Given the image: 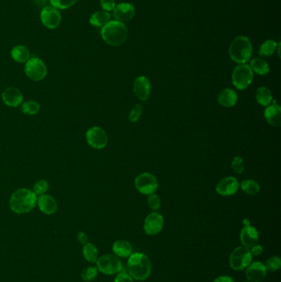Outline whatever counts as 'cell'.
Masks as SVG:
<instances>
[{
    "label": "cell",
    "mask_w": 281,
    "mask_h": 282,
    "mask_svg": "<svg viewBox=\"0 0 281 282\" xmlns=\"http://www.w3.org/2000/svg\"><path fill=\"white\" fill-rule=\"evenodd\" d=\"M134 186L140 193L151 195L157 191L158 183L157 178L150 173H140L134 180Z\"/></svg>",
    "instance_id": "9c48e42d"
},
{
    "label": "cell",
    "mask_w": 281,
    "mask_h": 282,
    "mask_svg": "<svg viewBox=\"0 0 281 282\" xmlns=\"http://www.w3.org/2000/svg\"><path fill=\"white\" fill-rule=\"evenodd\" d=\"M241 188L245 193L250 196H256L260 191V185L256 181L247 179L241 183Z\"/></svg>",
    "instance_id": "83f0119b"
},
{
    "label": "cell",
    "mask_w": 281,
    "mask_h": 282,
    "mask_svg": "<svg viewBox=\"0 0 281 282\" xmlns=\"http://www.w3.org/2000/svg\"><path fill=\"white\" fill-rule=\"evenodd\" d=\"M214 282H235L233 281V278L228 276H221L216 278Z\"/></svg>",
    "instance_id": "b9f144b4"
},
{
    "label": "cell",
    "mask_w": 281,
    "mask_h": 282,
    "mask_svg": "<svg viewBox=\"0 0 281 282\" xmlns=\"http://www.w3.org/2000/svg\"><path fill=\"white\" fill-rule=\"evenodd\" d=\"M33 1H34V3L39 7H43L46 5V2H47V0H33Z\"/></svg>",
    "instance_id": "7bdbcfd3"
},
{
    "label": "cell",
    "mask_w": 281,
    "mask_h": 282,
    "mask_svg": "<svg viewBox=\"0 0 281 282\" xmlns=\"http://www.w3.org/2000/svg\"><path fill=\"white\" fill-rule=\"evenodd\" d=\"M36 205L38 206L40 211L46 215H53L56 213L58 208L56 199L54 198L53 196L46 194L40 196L37 199Z\"/></svg>",
    "instance_id": "ffe728a7"
},
{
    "label": "cell",
    "mask_w": 281,
    "mask_h": 282,
    "mask_svg": "<svg viewBox=\"0 0 281 282\" xmlns=\"http://www.w3.org/2000/svg\"><path fill=\"white\" fill-rule=\"evenodd\" d=\"M164 219L160 214L151 213L146 217L144 224V230L148 235H155L162 229Z\"/></svg>",
    "instance_id": "4fadbf2b"
},
{
    "label": "cell",
    "mask_w": 281,
    "mask_h": 282,
    "mask_svg": "<svg viewBox=\"0 0 281 282\" xmlns=\"http://www.w3.org/2000/svg\"><path fill=\"white\" fill-rule=\"evenodd\" d=\"M233 84L239 90L250 86L253 80V71L249 64H242L236 67L232 74Z\"/></svg>",
    "instance_id": "5b68a950"
},
{
    "label": "cell",
    "mask_w": 281,
    "mask_h": 282,
    "mask_svg": "<svg viewBox=\"0 0 281 282\" xmlns=\"http://www.w3.org/2000/svg\"></svg>",
    "instance_id": "ee69618b"
},
{
    "label": "cell",
    "mask_w": 281,
    "mask_h": 282,
    "mask_svg": "<svg viewBox=\"0 0 281 282\" xmlns=\"http://www.w3.org/2000/svg\"><path fill=\"white\" fill-rule=\"evenodd\" d=\"M147 203L148 206H150V208L153 211H158L161 206V200L157 195L151 194L148 196Z\"/></svg>",
    "instance_id": "d590c367"
},
{
    "label": "cell",
    "mask_w": 281,
    "mask_h": 282,
    "mask_svg": "<svg viewBox=\"0 0 281 282\" xmlns=\"http://www.w3.org/2000/svg\"><path fill=\"white\" fill-rule=\"evenodd\" d=\"M127 269L130 277L137 281H145L151 274L152 265L150 258L140 252L130 255L127 262Z\"/></svg>",
    "instance_id": "7a4b0ae2"
},
{
    "label": "cell",
    "mask_w": 281,
    "mask_h": 282,
    "mask_svg": "<svg viewBox=\"0 0 281 282\" xmlns=\"http://www.w3.org/2000/svg\"><path fill=\"white\" fill-rule=\"evenodd\" d=\"M135 14V9L131 3H122L116 6L113 10V16L116 21L118 22H126L131 20Z\"/></svg>",
    "instance_id": "e0dca14e"
},
{
    "label": "cell",
    "mask_w": 281,
    "mask_h": 282,
    "mask_svg": "<svg viewBox=\"0 0 281 282\" xmlns=\"http://www.w3.org/2000/svg\"><path fill=\"white\" fill-rule=\"evenodd\" d=\"M101 35L104 41L110 46H119L125 42L129 31L126 26L122 22L110 21L101 28Z\"/></svg>",
    "instance_id": "3957f363"
},
{
    "label": "cell",
    "mask_w": 281,
    "mask_h": 282,
    "mask_svg": "<svg viewBox=\"0 0 281 282\" xmlns=\"http://www.w3.org/2000/svg\"><path fill=\"white\" fill-rule=\"evenodd\" d=\"M266 270L269 272H276L281 267V260L279 257H271L266 261L265 265Z\"/></svg>",
    "instance_id": "d6a6232c"
},
{
    "label": "cell",
    "mask_w": 281,
    "mask_h": 282,
    "mask_svg": "<svg viewBox=\"0 0 281 282\" xmlns=\"http://www.w3.org/2000/svg\"><path fill=\"white\" fill-rule=\"evenodd\" d=\"M278 44L273 40H267L259 48L258 54L261 56H271L276 52Z\"/></svg>",
    "instance_id": "f1b7e54d"
},
{
    "label": "cell",
    "mask_w": 281,
    "mask_h": 282,
    "mask_svg": "<svg viewBox=\"0 0 281 282\" xmlns=\"http://www.w3.org/2000/svg\"><path fill=\"white\" fill-rule=\"evenodd\" d=\"M86 140L91 147L96 150H101L106 147L108 142L107 133L99 126H94L87 131Z\"/></svg>",
    "instance_id": "30bf717a"
},
{
    "label": "cell",
    "mask_w": 281,
    "mask_h": 282,
    "mask_svg": "<svg viewBox=\"0 0 281 282\" xmlns=\"http://www.w3.org/2000/svg\"><path fill=\"white\" fill-rule=\"evenodd\" d=\"M143 107L140 104L134 105V107H132L130 110V112L129 114V119L130 122H137L139 121V118L141 117L142 114Z\"/></svg>",
    "instance_id": "e575fe53"
},
{
    "label": "cell",
    "mask_w": 281,
    "mask_h": 282,
    "mask_svg": "<svg viewBox=\"0 0 281 282\" xmlns=\"http://www.w3.org/2000/svg\"><path fill=\"white\" fill-rule=\"evenodd\" d=\"M240 187L238 179L234 177H227L219 181L216 186V191L223 196H233L237 193Z\"/></svg>",
    "instance_id": "7c38bea8"
},
{
    "label": "cell",
    "mask_w": 281,
    "mask_h": 282,
    "mask_svg": "<svg viewBox=\"0 0 281 282\" xmlns=\"http://www.w3.org/2000/svg\"><path fill=\"white\" fill-rule=\"evenodd\" d=\"M134 93L140 101H146L151 93V84L145 76H139L134 82Z\"/></svg>",
    "instance_id": "9a60e30c"
},
{
    "label": "cell",
    "mask_w": 281,
    "mask_h": 282,
    "mask_svg": "<svg viewBox=\"0 0 281 282\" xmlns=\"http://www.w3.org/2000/svg\"><path fill=\"white\" fill-rule=\"evenodd\" d=\"M111 19V14L107 11H98L94 13L90 18V23L94 27H103L107 23H109Z\"/></svg>",
    "instance_id": "cb8c5ba5"
},
{
    "label": "cell",
    "mask_w": 281,
    "mask_h": 282,
    "mask_svg": "<svg viewBox=\"0 0 281 282\" xmlns=\"http://www.w3.org/2000/svg\"><path fill=\"white\" fill-rule=\"evenodd\" d=\"M249 66L251 67L252 71L259 75H266L270 72L269 64L261 59L255 58L251 60V64Z\"/></svg>",
    "instance_id": "484cf974"
},
{
    "label": "cell",
    "mask_w": 281,
    "mask_h": 282,
    "mask_svg": "<svg viewBox=\"0 0 281 282\" xmlns=\"http://www.w3.org/2000/svg\"><path fill=\"white\" fill-rule=\"evenodd\" d=\"M256 99L259 104L264 107H267L271 104V101H272V94H271V90L267 89L266 87H260L256 90Z\"/></svg>",
    "instance_id": "d4e9b609"
},
{
    "label": "cell",
    "mask_w": 281,
    "mask_h": 282,
    "mask_svg": "<svg viewBox=\"0 0 281 282\" xmlns=\"http://www.w3.org/2000/svg\"><path fill=\"white\" fill-rule=\"evenodd\" d=\"M78 240H79V243L81 244H86L87 243H89L88 240H89V238L87 236V234L84 232H79L78 234Z\"/></svg>",
    "instance_id": "60d3db41"
},
{
    "label": "cell",
    "mask_w": 281,
    "mask_h": 282,
    "mask_svg": "<svg viewBox=\"0 0 281 282\" xmlns=\"http://www.w3.org/2000/svg\"><path fill=\"white\" fill-rule=\"evenodd\" d=\"M37 203V196L34 191L27 188L18 189L11 196L9 205L16 214H26L32 211Z\"/></svg>",
    "instance_id": "6da1fadb"
},
{
    "label": "cell",
    "mask_w": 281,
    "mask_h": 282,
    "mask_svg": "<svg viewBox=\"0 0 281 282\" xmlns=\"http://www.w3.org/2000/svg\"><path fill=\"white\" fill-rule=\"evenodd\" d=\"M53 7L57 9H66L74 6L78 0H50Z\"/></svg>",
    "instance_id": "1f68e13d"
},
{
    "label": "cell",
    "mask_w": 281,
    "mask_h": 282,
    "mask_svg": "<svg viewBox=\"0 0 281 282\" xmlns=\"http://www.w3.org/2000/svg\"><path fill=\"white\" fill-rule=\"evenodd\" d=\"M100 3H101V8H103L104 11H107V12L113 11L116 8L115 0H101Z\"/></svg>",
    "instance_id": "74e56055"
},
{
    "label": "cell",
    "mask_w": 281,
    "mask_h": 282,
    "mask_svg": "<svg viewBox=\"0 0 281 282\" xmlns=\"http://www.w3.org/2000/svg\"><path fill=\"white\" fill-rule=\"evenodd\" d=\"M11 56L16 62L26 63L30 59V51L26 46H17L12 49Z\"/></svg>",
    "instance_id": "603a6c76"
},
{
    "label": "cell",
    "mask_w": 281,
    "mask_h": 282,
    "mask_svg": "<svg viewBox=\"0 0 281 282\" xmlns=\"http://www.w3.org/2000/svg\"><path fill=\"white\" fill-rule=\"evenodd\" d=\"M252 46L249 37L239 36L236 37L229 46L231 59L238 64H246L251 59Z\"/></svg>",
    "instance_id": "277c9868"
},
{
    "label": "cell",
    "mask_w": 281,
    "mask_h": 282,
    "mask_svg": "<svg viewBox=\"0 0 281 282\" xmlns=\"http://www.w3.org/2000/svg\"><path fill=\"white\" fill-rule=\"evenodd\" d=\"M97 274H98L97 267H89L82 272L81 277L84 282H89L96 279Z\"/></svg>",
    "instance_id": "4dcf8cb0"
},
{
    "label": "cell",
    "mask_w": 281,
    "mask_h": 282,
    "mask_svg": "<svg viewBox=\"0 0 281 282\" xmlns=\"http://www.w3.org/2000/svg\"><path fill=\"white\" fill-rule=\"evenodd\" d=\"M217 99L221 106L224 107H232L235 106L238 102V94L233 89H223L219 94Z\"/></svg>",
    "instance_id": "44dd1931"
},
{
    "label": "cell",
    "mask_w": 281,
    "mask_h": 282,
    "mask_svg": "<svg viewBox=\"0 0 281 282\" xmlns=\"http://www.w3.org/2000/svg\"><path fill=\"white\" fill-rule=\"evenodd\" d=\"M114 282H134V281L129 274H127L126 272L122 271L121 273L116 277Z\"/></svg>",
    "instance_id": "f35d334b"
},
{
    "label": "cell",
    "mask_w": 281,
    "mask_h": 282,
    "mask_svg": "<svg viewBox=\"0 0 281 282\" xmlns=\"http://www.w3.org/2000/svg\"><path fill=\"white\" fill-rule=\"evenodd\" d=\"M266 267L263 263L255 262L251 263L246 270V277L250 282H261L266 277Z\"/></svg>",
    "instance_id": "5bb4252c"
},
{
    "label": "cell",
    "mask_w": 281,
    "mask_h": 282,
    "mask_svg": "<svg viewBox=\"0 0 281 282\" xmlns=\"http://www.w3.org/2000/svg\"><path fill=\"white\" fill-rule=\"evenodd\" d=\"M83 255L86 261L91 263L96 262L98 259V251L96 247L91 243H87L83 248Z\"/></svg>",
    "instance_id": "4316f807"
},
{
    "label": "cell",
    "mask_w": 281,
    "mask_h": 282,
    "mask_svg": "<svg viewBox=\"0 0 281 282\" xmlns=\"http://www.w3.org/2000/svg\"><path fill=\"white\" fill-rule=\"evenodd\" d=\"M25 74L29 79L34 81H41L45 79L47 74V68L41 61L37 57L30 58L26 62Z\"/></svg>",
    "instance_id": "52a82bcc"
},
{
    "label": "cell",
    "mask_w": 281,
    "mask_h": 282,
    "mask_svg": "<svg viewBox=\"0 0 281 282\" xmlns=\"http://www.w3.org/2000/svg\"><path fill=\"white\" fill-rule=\"evenodd\" d=\"M112 250L117 257L125 258L132 254L133 249H132L131 244H129V242L125 241V240H118V241L115 242L112 246Z\"/></svg>",
    "instance_id": "7402d4cb"
},
{
    "label": "cell",
    "mask_w": 281,
    "mask_h": 282,
    "mask_svg": "<svg viewBox=\"0 0 281 282\" xmlns=\"http://www.w3.org/2000/svg\"><path fill=\"white\" fill-rule=\"evenodd\" d=\"M40 110H41V105L36 101H32V100L25 102L22 105V112L24 114L29 115V116L37 114L40 112Z\"/></svg>",
    "instance_id": "f546056e"
},
{
    "label": "cell",
    "mask_w": 281,
    "mask_h": 282,
    "mask_svg": "<svg viewBox=\"0 0 281 282\" xmlns=\"http://www.w3.org/2000/svg\"><path fill=\"white\" fill-rule=\"evenodd\" d=\"M96 262L97 269L103 274H117L123 270L122 261L115 255H104L98 258Z\"/></svg>",
    "instance_id": "ba28073f"
},
{
    "label": "cell",
    "mask_w": 281,
    "mask_h": 282,
    "mask_svg": "<svg viewBox=\"0 0 281 282\" xmlns=\"http://www.w3.org/2000/svg\"><path fill=\"white\" fill-rule=\"evenodd\" d=\"M41 20L46 28L55 29L61 24V13L53 6H46L41 11Z\"/></svg>",
    "instance_id": "8fae6325"
},
{
    "label": "cell",
    "mask_w": 281,
    "mask_h": 282,
    "mask_svg": "<svg viewBox=\"0 0 281 282\" xmlns=\"http://www.w3.org/2000/svg\"><path fill=\"white\" fill-rule=\"evenodd\" d=\"M49 188V183L46 180H40L35 183L33 187V191L36 194V196H41L46 193Z\"/></svg>",
    "instance_id": "836d02e7"
},
{
    "label": "cell",
    "mask_w": 281,
    "mask_h": 282,
    "mask_svg": "<svg viewBox=\"0 0 281 282\" xmlns=\"http://www.w3.org/2000/svg\"><path fill=\"white\" fill-rule=\"evenodd\" d=\"M232 168H233V170L238 174L243 173L244 171L243 158L242 157H239V156H236L235 158H233Z\"/></svg>",
    "instance_id": "8d00e7d4"
},
{
    "label": "cell",
    "mask_w": 281,
    "mask_h": 282,
    "mask_svg": "<svg viewBox=\"0 0 281 282\" xmlns=\"http://www.w3.org/2000/svg\"><path fill=\"white\" fill-rule=\"evenodd\" d=\"M251 261L252 255L251 251L245 247H238L234 249L229 257L231 267L235 271L246 269L251 264Z\"/></svg>",
    "instance_id": "8992f818"
},
{
    "label": "cell",
    "mask_w": 281,
    "mask_h": 282,
    "mask_svg": "<svg viewBox=\"0 0 281 282\" xmlns=\"http://www.w3.org/2000/svg\"><path fill=\"white\" fill-rule=\"evenodd\" d=\"M2 99L8 107H17L23 103V94L17 88L10 87L3 92Z\"/></svg>",
    "instance_id": "2e32d148"
},
{
    "label": "cell",
    "mask_w": 281,
    "mask_h": 282,
    "mask_svg": "<svg viewBox=\"0 0 281 282\" xmlns=\"http://www.w3.org/2000/svg\"><path fill=\"white\" fill-rule=\"evenodd\" d=\"M273 102V104L267 106L264 116L267 123L275 127H280L281 125V108L278 104H276V101Z\"/></svg>",
    "instance_id": "d6986e66"
},
{
    "label": "cell",
    "mask_w": 281,
    "mask_h": 282,
    "mask_svg": "<svg viewBox=\"0 0 281 282\" xmlns=\"http://www.w3.org/2000/svg\"><path fill=\"white\" fill-rule=\"evenodd\" d=\"M251 253L252 256H259V255L261 254V252L263 251V249L262 247L260 246V245H255V246L251 248Z\"/></svg>",
    "instance_id": "ab89813d"
},
{
    "label": "cell",
    "mask_w": 281,
    "mask_h": 282,
    "mask_svg": "<svg viewBox=\"0 0 281 282\" xmlns=\"http://www.w3.org/2000/svg\"><path fill=\"white\" fill-rule=\"evenodd\" d=\"M259 239L258 232L251 225H245L240 234V240L243 246L248 249L252 248L257 244Z\"/></svg>",
    "instance_id": "ac0fdd59"
}]
</instances>
